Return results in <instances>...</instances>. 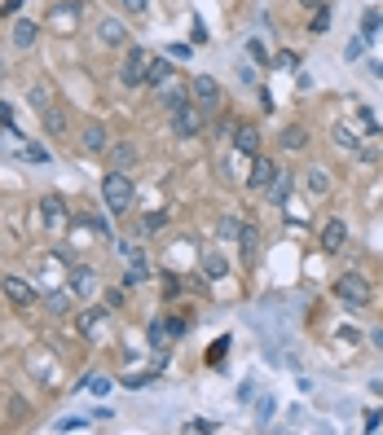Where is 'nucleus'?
Returning a JSON list of instances; mask_svg holds the SVG:
<instances>
[{
  "label": "nucleus",
  "mask_w": 383,
  "mask_h": 435,
  "mask_svg": "<svg viewBox=\"0 0 383 435\" xmlns=\"http://www.w3.org/2000/svg\"><path fill=\"white\" fill-rule=\"evenodd\" d=\"M133 198H137V189H133V180H128V172H115V167H111V176L102 180V202H106V211H111V215H124L128 207H133Z\"/></svg>",
  "instance_id": "f257e3e1"
},
{
  "label": "nucleus",
  "mask_w": 383,
  "mask_h": 435,
  "mask_svg": "<svg viewBox=\"0 0 383 435\" xmlns=\"http://www.w3.org/2000/svg\"><path fill=\"white\" fill-rule=\"evenodd\" d=\"M189 102H194L203 115H216L221 102H225V97H221V84L212 79V75H194V79H189Z\"/></svg>",
  "instance_id": "f03ea898"
},
{
  "label": "nucleus",
  "mask_w": 383,
  "mask_h": 435,
  "mask_svg": "<svg viewBox=\"0 0 383 435\" xmlns=\"http://www.w3.org/2000/svg\"><path fill=\"white\" fill-rule=\"evenodd\" d=\"M335 295H339L348 308H366L370 304V282L362 273H344L339 282H335Z\"/></svg>",
  "instance_id": "7ed1b4c3"
},
{
  "label": "nucleus",
  "mask_w": 383,
  "mask_h": 435,
  "mask_svg": "<svg viewBox=\"0 0 383 435\" xmlns=\"http://www.w3.org/2000/svg\"><path fill=\"white\" fill-rule=\"evenodd\" d=\"M146 70H150V53L146 48H128L124 66H119V79H124L128 88H137V84H146Z\"/></svg>",
  "instance_id": "20e7f679"
},
{
  "label": "nucleus",
  "mask_w": 383,
  "mask_h": 435,
  "mask_svg": "<svg viewBox=\"0 0 383 435\" xmlns=\"http://www.w3.org/2000/svg\"><path fill=\"white\" fill-rule=\"evenodd\" d=\"M203 124H207V115H203L194 102L181 106V110H172V132H176V137H198Z\"/></svg>",
  "instance_id": "39448f33"
},
{
  "label": "nucleus",
  "mask_w": 383,
  "mask_h": 435,
  "mask_svg": "<svg viewBox=\"0 0 383 435\" xmlns=\"http://www.w3.org/2000/svg\"><path fill=\"white\" fill-rule=\"evenodd\" d=\"M44 27L57 31V35L75 31V27H80V5H75V0H71V5H53V9H49V18H44Z\"/></svg>",
  "instance_id": "423d86ee"
},
{
  "label": "nucleus",
  "mask_w": 383,
  "mask_h": 435,
  "mask_svg": "<svg viewBox=\"0 0 383 435\" xmlns=\"http://www.w3.org/2000/svg\"><path fill=\"white\" fill-rule=\"evenodd\" d=\"M0 290H5V299H9L14 308H31V299H35L31 282H27V277H14V273L0 277Z\"/></svg>",
  "instance_id": "0eeeda50"
},
{
  "label": "nucleus",
  "mask_w": 383,
  "mask_h": 435,
  "mask_svg": "<svg viewBox=\"0 0 383 435\" xmlns=\"http://www.w3.org/2000/svg\"><path fill=\"white\" fill-rule=\"evenodd\" d=\"M40 220H44V229H53V233H57V229H66L71 211L62 207V198H53V193H49V198H40Z\"/></svg>",
  "instance_id": "6e6552de"
},
{
  "label": "nucleus",
  "mask_w": 383,
  "mask_h": 435,
  "mask_svg": "<svg viewBox=\"0 0 383 435\" xmlns=\"http://www.w3.org/2000/svg\"><path fill=\"white\" fill-rule=\"evenodd\" d=\"M344 246H348V224L326 220V229H321V251H326V255H339Z\"/></svg>",
  "instance_id": "1a4fd4ad"
},
{
  "label": "nucleus",
  "mask_w": 383,
  "mask_h": 435,
  "mask_svg": "<svg viewBox=\"0 0 383 435\" xmlns=\"http://www.w3.org/2000/svg\"><path fill=\"white\" fill-rule=\"evenodd\" d=\"M278 172H282V167L273 163V159H256V163H251V172H247V185L251 189H269V180L278 176Z\"/></svg>",
  "instance_id": "9d476101"
},
{
  "label": "nucleus",
  "mask_w": 383,
  "mask_h": 435,
  "mask_svg": "<svg viewBox=\"0 0 383 435\" xmlns=\"http://www.w3.org/2000/svg\"><path fill=\"white\" fill-rule=\"evenodd\" d=\"M234 150L251 159V154L260 150V128H256V124H238V128H234Z\"/></svg>",
  "instance_id": "9b49d317"
},
{
  "label": "nucleus",
  "mask_w": 383,
  "mask_h": 435,
  "mask_svg": "<svg viewBox=\"0 0 383 435\" xmlns=\"http://www.w3.org/2000/svg\"><path fill=\"white\" fill-rule=\"evenodd\" d=\"M80 145L88 154H106V150H111V132H106L102 124H88V128H84V137H80Z\"/></svg>",
  "instance_id": "f8f14e48"
},
{
  "label": "nucleus",
  "mask_w": 383,
  "mask_h": 435,
  "mask_svg": "<svg viewBox=\"0 0 383 435\" xmlns=\"http://www.w3.org/2000/svg\"><path fill=\"white\" fill-rule=\"evenodd\" d=\"M93 277H97V273H93L88 264H71V295H75V299L93 295Z\"/></svg>",
  "instance_id": "ddd939ff"
},
{
  "label": "nucleus",
  "mask_w": 383,
  "mask_h": 435,
  "mask_svg": "<svg viewBox=\"0 0 383 435\" xmlns=\"http://www.w3.org/2000/svg\"><path fill=\"white\" fill-rule=\"evenodd\" d=\"M238 251H243V260H256V251H260V229L243 220V229H238Z\"/></svg>",
  "instance_id": "4468645a"
},
{
  "label": "nucleus",
  "mask_w": 383,
  "mask_h": 435,
  "mask_svg": "<svg viewBox=\"0 0 383 435\" xmlns=\"http://www.w3.org/2000/svg\"><path fill=\"white\" fill-rule=\"evenodd\" d=\"M106 330V308H88V312H80V334L84 338H97Z\"/></svg>",
  "instance_id": "2eb2a0df"
},
{
  "label": "nucleus",
  "mask_w": 383,
  "mask_h": 435,
  "mask_svg": "<svg viewBox=\"0 0 383 435\" xmlns=\"http://www.w3.org/2000/svg\"><path fill=\"white\" fill-rule=\"evenodd\" d=\"M111 163H115V172H128V167L137 163V145H133V141H119V145H111Z\"/></svg>",
  "instance_id": "dca6fc26"
},
{
  "label": "nucleus",
  "mask_w": 383,
  "mask_h": 435,
  "mask_svg": "<svg viewBox=\"0 0 383 435\" xmlns=\"http://www.w3.org/2000/svg\"><path fill=\"white\" fill-rule=\"evenodd\" d=\"M159 102H163V110H181V106H189V88H181V84H163Z\"/></svg>",
  "instance_id": "f3484780"
},
{
  "label": "nucleus",
  "mask_w": 383,
  "mask_h": 435,
  "mask_svg": "<svg viewBox=\"0 0 383 435\" xmlns=\"http://www.w3.org/2000/svg\"><path fill=\"white\" fill-rule=\"evenodd\" d=\"M203 273H207V282H221V277H230V260L221 251H207L203 255Z\"/></svg>",
  "instance_id": "a211bd4d"
},
{
  "label": "nucleus",
  "mask_w": 383,
  "mask_h": 435,
  "mask_svg": "<svg viewBox=\"0 0 383 435\" xmlns=\"http://www.w3.org/2000/svg\"><path fill=\"white\" fill-rule=\"evenodd\" d=\"M278 141H282V150H291V154H300V150H304V145H308V132H304L300 124H291V128H282V137H278Z\"/></svg>",
  "instance_id": "6ab92c4d"
},
{
  "label": "nucleus",
  "mask_w": 383,
  "mask_h": 435,
  "mask_svg": "<svg viewBox=\"0 0 383 435\" xmlns=\"http://www.w3.org/2000/svg\"><path fill=\"white\" fill-rule=\"evenodd\" d=\"M40 31H44L40 22H18V27H14V44L18 48H31L35 40H40Z\"/></svg>",
  "instance_id": "aec40b11"
},
{
  "label": "nucleus",
  "mask_w": 383,
  "mask_h": 435,
  "mask_svg": "<svg viewBox=\"0 0 383 435\" xmlns=\"http://www.w3.org/2000/svg\"><path fill=\"white\" fill-rule=\"evenodd\" d=\"M124 40H128L124 22H119V18H102V44H124Z\"/></svg>",
  "instance_id": "412c9836"
},
{
  "label": "nucleus",
  "mask_w": 383,
  "mask_h": 435,
  "mask_svg": "<svg viewBox=\"0 0 383 435\" xmlns=\"http://www.w3.org/2000/svg\"><path fill=\"white\" fill-rule=\"evenodd\" d=\"M269 202H273V207H278V202H286V193H291V176H286V172H278V176H273L269 180Z\"/></svg>",
  "instance_id": "4be33fe9"
},
{
  "label": "nucleus",
  "mask_w": 383,
  "mask_h": 435,
  "mask_svg": "<svg viewBox=\"0 0 383 435\" xmlns=\"http://www.w3.org/2000/svg\"><path fill=\"white\" fill-rule=\"evenodd\" d=\"M304 189H308V193H317V198H326V193H330V180H326V172H321V167H313V172L304 176Z\"/></svg>",
  "instance_id": "5701e85b"
},
{
  "label": "nucleus",
  "mask_w": 383,
  "mask_h": 435,
  "mask_svg": "<svg viewBox=\"0 0 383 435\" xmlns=\"http://www.w3.org/2000/svg\"><path fill=\"white\" fill-rule=\"evenodd\" d=\"M167 75H172V62H167V57H150L146 84H167Z\"/></svg>",
  "instance_id": "b1692460"
},
{
  "label": "nucleus",
  "mask_w": 383,
  "mask_h": 435,
  "mask_svg": "<svg viewBox=\"0 0 383 435\" xmlns=\"http://www.w3.org/2000/svg\"><path fill=\"white\" fill-rule=\"evenodd\" d=\"M71 299H75L71 290H66V295H62V290H53V295L44 299V304H49V312H53V317H66V312H71Z\"/></svg>",
  "instance_id": "393cba45"
},
{
  "label": "nucleus",
  "mask_w": 383,
  "mask_h": 435,
  "mask_svg": "<svg viewBox=\"0 0 383 435\" xmlns=\"http://www.w3.org/2000/svg\"><path fill=\"white\" fill-rule=\"evenodd\" d=\"M379 27H383V14H379V9H366V18H362V40H375Z\"/></svg>",
  "instance_id": "a878e982"
},
{
  "label": "nucleus",
  "mask_w": 383,
  "mask_h": 435,
  "mask_svg": "<svg viewBox=\"0 0 383 435\" xmlns=\"http://www.w3.org/2000/svg\"><path fill=\"white\" fill-rule=\"evenodd\" d=\"M44 128H49L53 137H62V132H66V115L57 110V106H49V110H44Z\"/></svg>",
  "instance_id": "bb28decb"
},
{
  "label": "nucleus",
  "mask_w": 383,
  "mask_h": 435,
  "mask_svg": "<svg viewBox=\"0 0 383 435\" xmlns=\"http://www.w3.org/2000/svg\"><path fill=\"white\" fill-rule=\"evenodd\" d=\"M335 145H339V150H357V145H362V141H357V132L353 128H335Z\"/></svg>",
  "instance_id": "cd10ccee"
},
{
  "label": "nucleus",
  "mask_w": 383,
  "mask_h": 435,
  "mask_svg": "<svg viewBox=\"0 0 383 435\" xmlns=\"http://www.w3.org/2000/svg\"><path fill=\"white\" fill-rule=\"evenodd\" d=\"M308 31H313V35H326L330 31V5H321L317 14H313V27H308Z\"/></svg>",
  "instance_id": "c85d7f7f"
},
{
  "label": "nucleus",
  "mask_w": 383,
  "mask_h": 435,
  "mask_svg": "<svg viewBox=\"0 0 383 435\" xmlns=\"http://www.w3.org/2000/svg\"><path fill=\"white\" fill-rule=\"evenodd\" d=\"M49 97H53V93H49V88H44V84H35V88H31V106H35V110H40V115H44V110H49V106H53V102H49Z\"/></svg>",
  "instance_id": "c756f323"
},
{
  "label": "nucleus",
  "mask_w": 383,
  "mask_h": 435,
  "mask_svg": "<svg viewBox=\"0 0 383 435\" xmlns=\"http://www.w3.org/2000/svg\"><path fill=\"white\" fill-rule=\"evenodd\" d=\"M163 325H167V338H181V334H189V321H185V317H167Z\"/></svg>",
  "instance_id": "7c9ffc66"
},
{
  "label": "nucleus",
  "mask_w": 383,
  "mask_h": 435,
  "mask_svg": "<svg viewBox=\"0 0 383 435\" xmlns=\"http://www.w3.org/2000/svg\"><path fill=\"white\" fill-rule=\"evenodd\" d=\"M273 66H278V70H295V66H300V57H295L291 48H282V53L273 57Z\"/></svg>",
  "instance_id": "2f4dec72"
},
{
  "label": "nucleus",
  "mask_w": 383,
  "mask_h": 435,
  "mask_svg": "<svg viewBox=\"0 0 383 435\" xmlns=\"http://www.w3.org/2000/svg\"><path fill=\"white\" fill-rule=\"evenodd\" d=\"M150 343L154 347H167V325L163 321H150Z\"/></svg>",
  "instance_id": "473e14b6"
},
{
  "label": "nucleus",
  "mask_w": 383,
  "mask_h": 435,
  "mask_svg": "<svg viewBox=\"0 0 383 435\" xmlns=\"http://www.w3.org/2000/svg\"><path fill=\"white\" fill-rule=\"evenodd\" d=\"M111 378H102V374H93V378H88V392H97V396H106V392H111Z\"/></svg>",
  "instance_id": "72a5a7b5"
},
{
  "label": "nucleus",
  "mask_w": 383,
  "mask_h": 435,
  "mask_svg": "<svg viewBox=\"0 0 383 435\" xmlns=\"http://www.w3.org/2000/svg\"><path fill=\"white\" fill-rule=\"evenodd\" d=\"M167 224V211H150L146 215V233H154V229H163Z\"/></svg>",
  "instance_id": "f704fd0d"
},
{
  "label": "nucleus",
  "mask_w": 383,
  "mask_h": 435,
  "mask_svg": "<svg viewBox=\"0 0 383 435\" xmlns=\"http://www.w3.org/2000/svg\"><path fill=\"white\" fill-rule=\"evenodd\" d=\"M247 53H251V57H256V62H265V66L273 62V57L265 53V44H260V40H251V44H247Z\"/></svg>",
  "instance_id": "c9c22d12"
},
{
  "label": "nucleus",
  "mask_w": 383,
  "mask_h": 435,
  "mask_svg": "<svg viewBox=\"0 0 383 435\" xmlns=\"http://www.w3.org/2000/svg\"><path fill=\"white\" fill-rule=\"evenodd\" d=\"M225 347H230V338H216V347H212V365H221V360H225Z\"/></svg>",
  "instance_id": "e433bc0d"
},
{
  "label": "nucleus",
  "mask_w": 383,
  "mask_h": 435,
  "mask_svg": "<svg viewBox=\"0 0 383 435\" xmlns=\"http://www.w3.org/2000/svg\"><path fill=\"white\" fill-rule=\"evenodd\" d=\"M185 431H194V435H198V431H216V422H203V418H189V422H185Z\"/></svg>",
  "instance_id": "4c0bfd02"
},
{
  "label": "nucleus",
  "mask_w": 383,
  "mask_h": 435,
  "mask_svg": "<svg viewBox=\"0 0 383 435\" xmlns=\"http://www.w3.org/2000/svg\"><path fill=\"white\" fill-rule=\"evenodd\" d=\"M124 387H133V392H137V387H150V374H128Z\"/></svg>",
  "instance_id": "58836bf2"
},
{
  "label": "nucleus",
  "mask_w": 383,
  "mask_h": 435,
  "mask_svg": "<svg viewBox=\"0 0 383 435\" xmlns=\"http://www.w3.org/2000/svg\"><path fill=\"white\" fill-rule=\"evenodd\" d=\"M238 229H243V224H238V220H225V224H221V238H230V242H238Z\"/></svg>",
  "instance_id": "ea45409f"
},
{
  "label": "nucleus",
  "mask_w": 383,
  "mask_h": 435,
  "mask_svg": "<svg viewBox=\"0 0 383 435\" xmlns=\"http://www.w3.org/2000/svg\"><path fill=\"white\" fill-rule=\"evenodd\" d=\"M383 427V414H379V409H370V414H366V431H379Z\"/></svg>",
  "instance_id": "a19ab883"
},
{
  "label": "nucleus",
  "mask_w": 383,
  "mask_h": 435,
  "mask_svg": "<svg viewBox=\"0 0 383 435\" xmlns=\"http://www.w3.org/2000/svg\"><path fill=\"white\" fill-rule=\"evenodd\" d=\"M27 159H35V163H44V159H49V150H44V145H27Z\"/></svg>",
  "instance_id": "79ce46f5"
},
{
  "label": "nucleus",
  "mask_w": 383,
  "mask_h": 435,
  "mask_svg": "<svg viewBox=\"0 0 383 435\" xmlns=\"http://www.w3.org/2000/svg\"><path fill=\"white\" fill-rule=\"evenodd\" d=\"M163 295L176 299V295H181V282H176V277H167V282H163Z\"/></svg>",
  "instance_id": "37998d69"
},
{
  "label": "nucleus",
  "mask_w": 383,
  "mask_h": 435,
  "mask_svg": "<svg viewBox=\"0 0 383 435\" xmlns=\"http://www.w3.org/2000/svg\"><path fill=\"white\" fill-rule=\"evenodd\" d=\"M146 5H150V0H124L128 14H146Z\"/></svg>",
  "instance_id": "c03bdc74"
},
{
  "label": "nucleus",
  "mask_w": 383,
  "mask_h": 435,
  "mask_svg": "<svg viewBox=\"0 0 383 435\" xmlns=\"http://www.w3.org/2000/svg\"><path fill=\"white\" fill-rule=\"evenodd\" d=\"M80 427H88V422H84V418H66V422H62L57 431H80Z\"/></svg>",
  "instance_id": "a18cd8bd"
},
{
  "label": "nucleus",
  "mask_w": 383,
  "mask_h": 435,
  "mask_svg": "<svg viewBox=\"0 0 383 435\" xmlns=\"http://www.w3.org/2000/svg\"><path fill=\"white\" fill-rule=\"evenodd\" d=\"M22 9V0H5V14H18Z\"/></svg>",
  "instance_id": "49530a36"
},
{
  "label": "nucleus",
  "mask_w": 383,
  "mask_h": 435,
  "mask_svg": "<svg viewBox=\"0 0 383 435\" xmlns=\"http://www.w3.org/2000/svg\"><path fill=\"white\" fill-rule=\"evenodd\" d=\"M304 9H321V5H330V0H300Z\"/></svg>",
  "instance_id": "de8ad7c7"
}]
</instances>
